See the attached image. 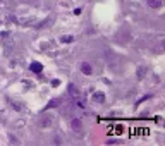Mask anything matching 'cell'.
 <instances>
[{"label":"cell","mask_w":165,"mask_h":146,"mask_svg":"<svg viewBox=\"0 0 165 146\" xmlns=\"http://www.w3.org/2000/svg\"><path fill=\"white\" fill-rule=\"evenodd\" d=\"M81 71H83L84 76H91L93 74V69H91V65H90L88 62H83V64H81Z\"/></svg>","instance_id":"obj_1"},{"label":"cell","mask_w":165,"mask_h":146,"mask_svg":"<svg viewBox=\"0 0 165 146\" xmlns=\"http://www.w3.org/2000/svg\"><path fill=\"white\" fill-rule=\"evenodd\" d=\"M146 3L150 5V7H153V9L162 7V0H146Z\"/></svg>","instance_id":"obj_3"},{"label":"cell","mask_w":165,"mask_h":146,"mask_svg":"<svg viewBox=\"0 0 165 146\" xmlns=\"http://www.w3.org/2000/svg\"><path fill=\"white\" fill-rule=\"evenodd\" d=\"M71 127H72L74 131H76V132H79V131L83 129V122H81L79 119H74L72 122H71Z\"/></svg>","instance_id":"obj_2"},{"label":"cell","mask_w":165,"mask_h":146,"mask_svg":"<svg viewBox=\"0 0 165 146\" xmlns=\"http://www.w3.org/2000/svg\"><path fill=\"white\" fill-rule=\"evenodd\" d=\"M69 91L72 93L74 96H77V95H79V91L76 90V86H74V84H69Z\"/></svg>","instance_id":"obj_4"},{"label":"cell","mask_w":165,"mask_h":146,"mask_svg":"<svg viewBox=\"0 0 165 146\" xmlns=\"http://www.w3.org/2000/svg\"><path fill=\"white\" fill-rule=\"evenodd\" d=\"M95 100H100V103H103V100H105V96L98 93V95H95Z\"/></svg>","instance_id":"obj_5"},{"label":"cell","mask_w":165,"mask_h":146,"mask_svg":"<svg viewBox=\"0 0 165 146\" xmlns=\"http://www.w3.org/2000/svg\"><path fill=\"white\" fill-rule=\"evenodd\" d=\"M31 69H33V71H41V65H40V64H33Z\"/></svg>","instance_id":"obj_6"}]
</instances>
